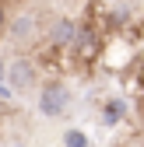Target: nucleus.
I'll use <instances>...</instances> for the list:
<instances>
[{"instance_id":"nucleus-1","label":"nucleus","mask_w":144,"mask_h":147,"mask_svg":"<svg viewBox=\"0 0 144 147\" xmlns=\"http://www.w3.org/2000/svg\"><path fill=\"white\" fill-rule=\"evenodd\" d=\"M67 105H70V91L60 81H49L42 88V95H39V112L42 116H63Z\"/></svg>"},{"instance_id":"nucleus-2","label":"nucleus","mask_w":144,"mask_h":147,"mask_svg":"<svg viewBox=\"0 0 144 147\" xmlns=\"http://www.w3.org/2000/svg\"><path fill=\"white\" fill-rule=\"evenodd\" d=\"M74 35H77V25L70 21V18H56V21L49 25L46 39H49L53 46H70V42H74Z\"/></svg>"},{"instance_id":"nucleus-3","label":"nucleus","mask_w":144,"mask_h":147,"mask_svg":"<svg viewBox=\"0 0 144 147\" xmlns=\"http://www.w3.org/2000/svg\"><path fill=\"white\" fill-rule=\"evenodd\" d=\"M32 63L28 60H14L11 63V70H7V81H11V88H18V91H25V88H32Z\"/></svg>"},{"instance_id":"nucleus-4","label":"nucleus","mask_w":144,"mask_h":147,"mask_svg":"<svg viewBox=\"0 0 144 147\" xmlns=\"http://www.w3.org/2000/svg\"><path fill=\"white\" fill-rule=\"evenodd\" d=\"M32 35H35V18H32V14H21V18L11 25V39H14L18 46H25Z\"/></svg>"},{"instance_id":"nucleus-5","label":"nucleus","mask_w":144,"mask_h":147,"mask_svg":"<svg viewBox=\"0 0 144 147\" xmlns=\"http://www.w3.org/2000/svg\"><path fill=\"white\" fill-rule=\"evenodd\" d=\"M70 46H77L81 56H92L95 46H98V35H95L92 28H77V35H74V42H70Z\"/></svg>"},{"instance_id":"nucleus-6","label":"nucleus","mask_w":144,"mask_h":147,"mask_svg":"<svg viewBox=\"0 0 144 147\" xmlns=\"http://www.w3.org/2000/svg\"><path fill=\"white\" fill-rule=\"evenodd\" d=\"M67 144H84V133H67Z\"/></svg>"},{"instance_id":"nucleus-7","label":"nucleus","mask_w":144,"mask_h":147,"mask_svg":"<svg viewBox=\"0 0 144 147\" xmlns=\"http://www.w3.org/2000/svg\"><path fill=\"white\" fill-rule=\"evenodd\" d=\"M4 25H7V7L0 4V28H4Z\"/></svg>"}]
</instances>
